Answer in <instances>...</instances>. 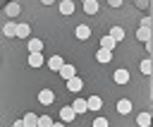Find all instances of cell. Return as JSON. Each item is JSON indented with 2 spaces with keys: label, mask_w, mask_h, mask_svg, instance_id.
<instances>
[{
  "label": "cell",
  "mask_w": 153,
  "mask_h": 127,
  "mask_svg": "<svg viewBox=\"0 0 153 127\" xmlns=\"http://www.w3.org/2000/svg\"><path fill=\"white\" fill-rule=\"evenodd\" d=\"M148 17H151V38H148V55H151V98H153V0H148Z\"/></svg>",
  "instance_id": "7a4b0ae2"
},
{
  "label": "cell",
  "mask_w": 153,
  "mask_h": 127,
  "mask_svg": "<svg viewBox=\"0 0 153 127\" xmlns=\"http://www.w3.org/2000/svg\"><path fill=\"white\" fill-rule=\"evenodd\" d=\"M17 2L31 31L26 38L0 34V127L19 120L24 127H153L148 14L122 41L110 29L96 58L67 79L60 67L76 10Z\"/></svg>",
  "instance_id": "6da1fadb"
},
{
  "label": "cell",
  "mask_w": 153,
  "mask_h": 127,
  "mask_svg": "<svg viewBox=\"0 0 153 127\" xmlns=\"http://www.w3.org/2000/svg\"><path fill=\"white\" fill-rule=\"evenodd\" d=\"M5 5H7V0H0V10H2V7H5Z\"/></svg>",
  "instance_id": "5b68a950"
},
{
  "label": "cell",
  "mask_w": 153,
  "mask_h": 127,
  "mask_svg": "<svg viewBox=\"0 0 153 127\" xmlns=\"http://www.w3.org/2000/svg\"><path fill=\"white\" fill-rule=\"evenodd\" d=\"M41 2H43V5H53L55 0H41Z\"/></svg>",
  "instance_id": "277c9868"
},
{
  "label": "cell",
  "mask_w": 153,
  "mask_h": 127,
  "mask_svg": "<svg viewBox=\"0 0 153 127\" xmlns=\"http://www.w3.org/2000/svg\"><path fill=\"white\" fill-rule=\"evenodd\" d=\"M2 14H5L7 19H17V17H19V2H17V0H7V5L2 7Z\"/></svg>",
  "instance_id": "3957f363"
}]
</instances>
